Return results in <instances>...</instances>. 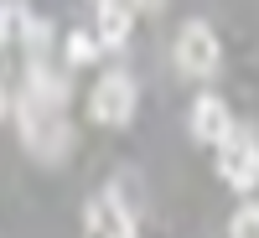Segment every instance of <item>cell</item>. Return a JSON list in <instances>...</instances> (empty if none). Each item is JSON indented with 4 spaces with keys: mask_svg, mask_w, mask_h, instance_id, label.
I'll list each match as a JSON object with an SVG mask.
<instances>
[{
    "mask_svg": "<svg viewBox=\"0 0 259 238\" xmlns=\"http://www.w3.org/2000/svg\"><path fill=\"white\" fill-rule=\"evenodd\" d=\"M228 129H233V114H228V104L218 93H202L192 104V140L197 145H218Z\"/></svg>",
    "mask_w": 259,
    "mask_h": 238,
    "instance_id": "obj_6",
    "label": "cell"
},
{
    "mask_svg": "<svg viewBox=\"0 0 259 238\" xmlns=\"http://www.w3.org/2000/svg\"><path fill=\"white\" fill-rule=\"evenodd\" d=\"M228 238H259V202H244L228 218Z\"/></svg>",
    "mask_w": 259,
    "mask_h": 238,
    "instance_id": "obj_10",
    "label": "cell"
},
{
    "mask_svg": "<svg viewBox=\"0 0 259 238\" xmlns=\"http://www.w3.org/2000/svg\"><path fill=\"white\" fill-rule=\"evenodd\" d=\"M83 228H89V238H140V228H135V207H124L119 186L89 197V207H83Z\"/></svg>",
    "mask_w": 259,
    "mask_h": 238,
    "instance_id": "obj_5",
    "label": "cell"
},
{
    "mask_svg": "<svg viewBox=\"0 0 259 238\" xmlns=\"http://www.w3.org/2000/svg\"><path fill=\"white\" fill-rule=\"evenodd\" d=\"M89 6H104V0H89Z\"/></svg>",
    "mask_w": 259,
    "mask_h": 238,
    "instance_id": "obj_13",
    "label": "cell"
},
{
    "mask_svg": "<svg viewBox=\"0 0 259 238\" xmlns=\"http://www.w3.org/2000/svg\"><path fill=\"white\" fill-rule=\"evenodd\" d=\"M99 52L104 47H99L94 31H68V36H62V62H68V68H89Z\"/></svg>",
    "mask_w": 259,
    "mask_h": 238,
    "instance_id": "obj_9",
    "label": "cell"
},
{
    "mask_svg": "<svg viewBox=\"0 0 259 238\" xmlns=\"http://www.w3.org/2000/svg\"><path fill=\"white\" fill-rule=\"evenodd\" d=\"M99 11V47H124L130 41V26H135V6L130 0H104V6H94Z\"/></svg>",
    "mask_w": 259,
    "mask_h": 238,
    "instance_id": "obj_7",
    "label": "cell"
},
{
    "mask_svg": "<svg viewBox=\"0 0 259 238\" xmlns=\"http://www.w3.org/2000/svg\"><path fill=\"white\" fill-rule=\"evenodd\" d=\"M212 150H218V176L233 192H254L259 186V135H254V129L233 124Z\"/></svg>",
    "mask_w": 259,
    "mask_h": 238,
    "instance_id": "obj_2",
    "label": "cell"
},
{
    "mask_svg": "<svg viewBox=\"0 0 259 238\" xmlns=\"http://www.w3.org/2000/svg\"><path fill=\"white\" fill-rule=\"evenodd\" d=\"M16 129H21V145L31 150L36 161H62L73 150V124L62 109H52V104H36L21 93L16 99Z\"/></svg>",
    "mask_w": 259,
    "mask_h": 238,
    "instance_id": "obj_1",
    "label": "cell"
},
{
    "mask_svg": "<svg viewBox=\"0 0 259 238\" xmlns=\"http://www.w3.org/2000/svg\"><path fill=\"white\" fill-rule=\"evenodd\" d=\"M171 52H177V68H182L187 78H212V73H218V62H223L218 31H212L207 21H182Z\"/></svg>",
    "mask_w": 259,
    "mask_h": 238,
    "instance_id": "obj_3",
    "label": "cell"
},
{
    "mask_svg": "<svg viewBox=\"0 0 259 238\" xmlns=\"http://www.w3.org/2000/svg\"><path fill=\"white\" fill-rule=\"evenodd\" d=\"M135 78L130 73H104L99 83H94V93H89V114H94V124H109V129H119V124H130L135 119Z\"/></svg>",
    "mask_w": 259,
    "mask_h": 238,
    "instance_id": "obj_4",
    "label": "cell"
},
{
    "mask_svg": "<svg viewBox=\"0 0 259 238\" xmlns=\"http://www.w3.org/2000/svg\"><path fill=\"white\" fill-rule=\"evenodd\" d=\"M130 6H135V16H140V11L156 16V11H166V0H130Z\"/></svg>",
    "mask_w": 259,
    "mask_h": 238,
    "instance_id": "obj_11",
    "label": "cell"
},
{
    "mask_svg": "<svg viewBox=\"0 0 259 238\" xmlns=\"http://www.w3.org/2000/svg\"><path fill=\"white\" fill-rule=\"evenodd\" d=\"M6 109H11V93H6V83H0V119H6Z\"/></svg>",
    "mask_w": 259,
    "mask_h": 238,
    "instance_id": "obj_12",
    "label": "cell"
},
{
    "mask_svg": "<svg viewBox=\"0 0 259 238\" xmlns=\"http://www.w3.org/2000/svg\"><path fill=\"white\" fill-rule=\"evenodd\" d=\"M36 21L41 16L26 6V0H0V47H26Z\"/></svg>",
    "mask_w": 259,
    "mask_h": 238,
    "instance_id": "obj_8",
    "label": "cell"
}]
</instances>
